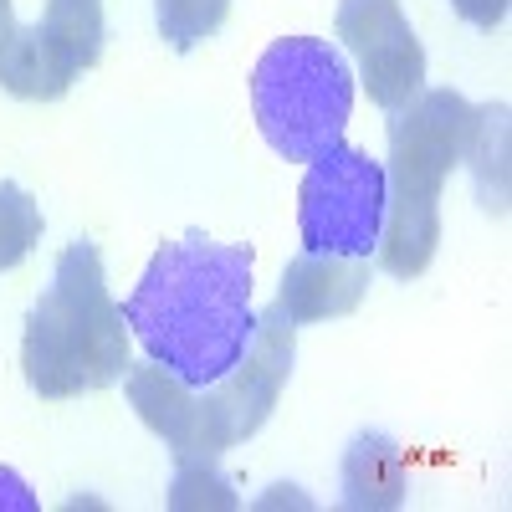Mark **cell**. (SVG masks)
I'll list each match as a JSON object with an SVG mask.
<instances>
[{
    "label": "cell",
    "mask_w": 512,
    "mask_h": 512,
    "mask_svg": "<svg viewBox=\"0 0 512 512\" xmlns=\"http://www.w3.org/2000/svg\"><path fill=\"white\" fill-rule=\"evenodd\" d=\"M118 313L154 364L205 390L236 369L256 333L251 246H226L205 236L159 246Z\"/></svg>",
    "instance_id": "1"
},
{
    "label": "cell",
    "mask_w": 512,
    "mask_h": 512,
    "mask_svg": "<svg viewBox=\"0 0 512 512\" xmlns=\"http://www.w3.org/2000/svg\"><path fill=\"white\" fill-rule=\"evenodd\" d=\"M21 369L41 400H72L108 390L128 369V328L108 297L103 256L93 241H72L47 292L36 297L21 338Z\"/></svg>",
    "instance_id": "2"
},
{
    "label": "cell",
    "mask_w": 512,
    "mask_h": 512,
    "mask_svg": "<svg viewBox=\"0 0 512 512\" xmlns=\"http://www.w3.org/2000/svg\"><path fill=\"white\" fill-rule=\"evenodd\" d=\"M472 103L451 88H420L390 123V195H384L379 226V267L410 282L431 267L441 246V185L461 164L466 134H472Z\"/></svg>",
    "instance_id": "3"
},
{
    "label": "cell",
    "mask_w": 512,
    "mask_h": 512,
    "mask_svg": "<svg viewBox=\"0 0 512 512\" xmlns=\"http://www.w3.org/2000/svg\"><path fill=\"white\" fill-rule=\"evenodd\" d=\"M251 113L282 159H318L354 113V72L333 41L282 36L251 67Z\"/></svg>",
    "instance_id": "4"
},
{
    "label": "cell",
    "mask_w": 512,
    "mask_h": 512,
    "mask_svg": "<svg viewBox=\"0 0 512 512\" xmlns=\"http://www.w3.org/2000/svg\"><path fill=\"white\" fill-rule=\"evenodd\" d=\"M384 164H374L364 149H349L338 139L318 159H308L303 190H297V231L308 251L333 256H369L379 246L384 226Z\"/></svg>",
    "instance_id": "5"
},
{
    "label": "cell",
    "mask_w": 512,
    "mask_h": 512,
    "mask_svg": "<svg viewBox=\"0 0 512 512\" xmlns=\"http://www.w3.org/2000/svg\"><path fill=\"white\" fill-rule=\"evenodd\" d=\"M292 359H297V323L272 303L267 313H256V333H251L246 354L236 359V369L221 374L216 384H205L210 415H216L226 446L251 441L272 420L282 384L292 379Z\"/></svg>",
    "instance_id": "6"
},
{
    "label": "cell",
    "mask_w": 512,
    "mask_h": 512,
    "mask_svg": "<svg viewBox=\"0 0 512 512\" xmlns=\"http://www.w3.org/2000/svg\"><path fill=\"white\" fill-rule=\"evenodd\" d=\"M333 26L338 41L359 57L369 103L395 113L425 88V47L410 31L400 0H338Z\"/></svg>",
    "instance_id": "7"
},
{
    "label": "cell",
    "mask_w": 512,
    "mask_h": 512,
    "mask_svg": "<svg viewBox=\"0 0 512 512\" xmlns=\"http://www.w3.org/2000/svg\"><path fill=\"white\" fill-rule=\"evenodd\" d=\"M123 390H128V400H134L139 420L149 425L154 436H164L175 456H221V451H231L216 415H210L205 390L175 379L164 364H154V359L149 364H128L123 369Z\"/></svg>",
    "instance_id": "8"
},
{
    "label": "cell",
    "mask_w": 512,
    "mask_h": 512,
    "mask_svg": "<svg viewBox=\"0 0 512 512\" xmlns=\"http://www.w3.org/2000/svg\"><path fill=\"white\" fill-rule=\"evenodd\" d=\"M364 292H369V256L303 251L282 272L277 308L292 323H328V318H349L364 303Z\"/></svg>",
    "instance_id": "9"
},
{
    "label": "cell",
    "mask_w": 512,
    "mask_h": 512,
    "mask_svg": "<svg viewBox=\"0 0 512 512\" xmlns=\"http://www.w3.org/2000/svg\"><path fill=\"white\" fill-rule=\"evenodd\" d=\"M338 487H344V507L354 512H395L405 502V451L384 431H359L344 446V466H338Z\"/></svg>",
    "instance_id": "10"
},
{
    "label": "cell",
    "mask_w": 512,
    "mask_h": 512,
    "mask_svg": "<svg viewBox=\"0 0 512 512\" xmlns=\"http://www.w3.org/2000/svg\"><path fill=\"white\" fill-rule=\"evenodd\" d=\"M0 88L26 103H57L72 88V72L52 52V41L41 36V26H16L11 41L0 47Z\"/></svg>",
    "instance_id": "11"
},
{
    "label": "cell",
    "mask_w": 512,
    "mask_h": 512,
    "mask_svg": "<svg viewBox=\"0 0 512 512\" xmlns=\"http://www.w3.org/2000/svg\"><path fill=\"white\" fill-rule=\"evenodd\" d=\"M41 36L52 41V52L67 62V72H88L98 57H103V41H108V26H103V0H47L41 11Z\"/></svg>",
    "instance_id": "12"
},
{
    "label": "cell",
    "mask_w": 512,
    "mask_h": 512,
    "mask_svg": "<svg viewBox=\"0 0 512 512\" xmlns=\"http://www.w3.org/2000/svg\"><path fill=\"white\" fill-rule=\"evenodd\" d=\"M461 159H472L482 205L492 216H507V103H487L472 113V134H466Z\"/></svg>",
    "instance_id": "13"
},
{
    "label": "cell",
    "mask_w": 512,
    "mask_h": 512,
    "mask_svg": "<svg viewBox=\"0 0 512 512\" xmlns=\"http://www.w3.org/2000/svg\"><path fill=\"white\" fill-rule=\"evenodd\" d=\"M226 11H231V0H154L159 36L175 52H190L205 36H216L226 26Z\"/></svg>",
    "instance_id": "14"
},
{
    "label": "cell",
    "mask_w": 512,
    "mask_h": 512,
    "mask_svg": "<svg viewBox=\"0 0 512 512\" xmlns=\"http://www.w3.org/2000/svg\"><path fill=\"white\" fill-rule=\"evenodd\" d=\"M36 241H41V205L16 180H0V272L21 267Z\"/></svg>",
    "instance_id": "15"
},
{
    "label": "cell",
    "mask_w": 512,
    "mask_h": 512,
    "mask_svg": "<svg viewBox=\"0 0 512 512\" xmlns=\"http://www.w3.org/2000/svg\"><path fill=\"white\" fill-rule=\"evenodd\" d=\"M169 507H236L231 482L216 472V456H175V487Z\"/></svg>",
    "instance_id": "16"
},
{
    "label": "cell",
    "mask_w": 512,
    "mask_h": 512,
    "mask_svg": "<svg viewBox=\"0 0 512 512\" xmlns=\"http://www.w3.org/2000/svg\"><path fill=\"white\" fill-rule=\"evenodd\" d=\"M451 6L466 26H477V31H497L507 21V0H451Z\"/></svg>",
    "instance_id": "17"
},
{
    "label": "cell",
    "mask_w": 512,
    "mask_h": 512,
    "mask_svg": "<svg viewBox=\"0 0 512 512\" xmlns=\"http://www.w3.org/2000/svg\"><path fill=\"white\" fill-rule=\"evenodd\" d=\"M0 512H36L31 487L11 472V466H0Z\"/></svg>",
    "instance_id": "18"
},
{
    "label": "cell",
    "mask_w": 512,
    "mask_h": 512,
    "mask_svg": "<svg viewBox=\"0 0 512 512\" xmlns=\"http://www.w3.org/2000/svg\"><path fill=\"white\" fill-rule=\"evenodd\" d=\"M11 31H16V11H11V0H0V47L11 41Z\"/></svg>",
    "instance_id": "19"
}]
</instances>
